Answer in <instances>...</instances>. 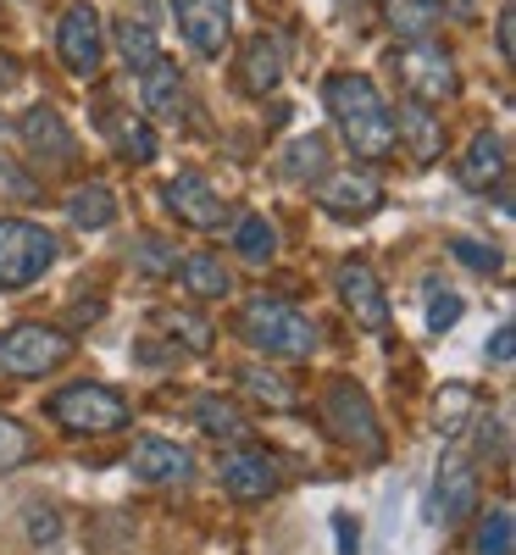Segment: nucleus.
Masks as SVG:
<instances>
[{"label": "nucleus", "mask_w": 516, "mask_h": 555, "mask_svg": "<svg viewBox=\"0 0 516 555\" xmlns=\"http://www.w3.org/2000/svg\"><path fill=\"white\" fill-rule=\"evenodd\" d=\"M178 240H167V234H145L133 245V272L139 278H178Z\"/></svg>", "instance_id": "30"}, {"label": "nucleus", "mask_w": 516, "mask_h": 555, "mask_svg": "<svg viewBox=\"0 0 516 555\" xmlns=\"http://www.w3.org/2000/svg\"><path fill=\"white\" fill-rule=\"evenodd\" d=\"M28 455H34V434L17 416H0V473H17Z\"/></svg>", "instance_id": "33"}, {"label": "nucleus", "mask_w": 516, "mask_h": 555, "mask_svg": "<svg viewBox=\"0 0 516 555\" xmlns=\"http://www.w3.org/2000/svg\"><path fill=\"white\" fill-rule=\"evenodd\" d=\"M450 250H455L461 261H473L478 272H494V267H500V256H494L489 245H473V240H450Z\"/></svg>", "instance_id": "36"}, {"label": "nucleus", "mask_w": 516, "mask_h": 555, "mask_svg": "<svg viewBox=\"0 0 516 555\" xmlns=\"http://www.w3.org/2000/svg\"><path fill=\"white\" fill-rule=\"evenodd\" d=\"M384 17L400 39H434V28L444 17V0H384Z\"/></svg>", "instance_id": "28"}, {"label": "nucleus", "mask_w": 516, "mask_h": 555, "mask_svg": "<svg viewBox=\"0 0 516 555\" xmlns=\"http://www.w3.org/2000/svg\"><path fill=\"white\" fill-rule=\"evenodd\" d=\"M317 206L327 211V217H339V222H361V217H372L384 206V190H378V178L372 172H327L322 183H317Z\"/></svg>", "instance_id": "15"}, {"label": "nucleus", "mask_w": 516, "mask_h": 555, "mask_svg": "<svg viewBox=\"0 0 516 555\" xmlns=\"http://www.w3.org/2000/svg\"><path fill=\"white\" fill-rule=\"evenodd\" d=\"M322 106L327 117L339 122L345 145L361 156V162H389L400 145H395V117H389V101L378 95V83L366 73H327L322 78Z\"/></svg>", "instance_id": "1"}, {"label": "nucleus", "mask_w": 516, "mask_h": 555, "mask_svg": "<svg viewBox=\"0 0 516 555\" xmlns=\"http://www.w3.org/2000/svg\"><path fill=\"white\" fill-rule=\"evenodd\" d=\"M334 533H339V555H361V528L350 522V512H334Z\"/></svg>", "instance_id": "40"}, {"label": "nucleus", "mask_w": 516, "mask_h": 555, "mask_svg": "<svg viewBox=\"0 0 516 555\" xmlns=\"http://www.w3.org/2000/svg\"><path fill=\"white\" fill-rule=\"evenodd\" d=\"M461 183L466 190H494V183H505V139L500 133H473V145L461 151Z\"/></svg>", "instance_id": "20"}, {"label": "nucleus", "mask_w": 516, "mask_h": 555, "mask_svg": "<svg viewBox=\"0 0 516 555\" xmlns=\"http://www.w3.org/2000/svg\"><path fill=\"white\" fill-rule=\"evenodd\" d=\"M278 83H284V44L272 34H256L240 56V89L245 95H272Z\"/></svg>", "instance_id": "18"}, {"label": "nucleus", "mask_w": 516, "mask_h": 555, "mask_svg": "<svg viewBox=\"0 0 516 555\" xmlns=\"http://www.w3.org/2000/svg\"><path fill=\"white\" fill-rule=\"evenodd\" d=\"M195 428L211 434L217 444H245V439H250V423H245V416L233 411L228 400H217V395H201V400H195Z\"/></svg>", "instance_id": "29"}, {"label": "nucleus", "mask_w": 516, "mask_h": 555, "mask_svg": "<svg viewBox=\"0 0 516 555\" xmlns=\"http://www.w3.org/2000/svg\"><path fill=\"white\" fill-rule=\"evenodd\" d=\"M233 250H240L245 261H256V267H267L272 256H278V245H284V240H278V222L272 217H261V211H245V217H233Z\"/></svg>", "instance_id": "26"}, {"label": "nucleus", "mask_w": 516, "mask_h": 555, "mask_svg": "<svg viewBox=\"0 0 516 555\" xmlns=\"http://www.w3.org/2000/svg\"><path fill=\"white\" fill-rule=\"evenodd\" d=\"M112 44H117V62H122L128 73H145V67L162 56L156 28H151L145 17H117V28H112Z\"/></svg>", "instance_id": "24"}, {"label": "nucleus", "mask_w": 516, "mask_h": 555, "mask_svg": "<svg viewBox=\"0 0 516 555\" xmlns=\"http://www.w3.org/2000/svg\"><path fill=\"white\" fill-rule=\"evenodd\" d=\"M494 44H500L505 62L516 56V17H511V7H500V17H494Z\"/></svg>", "instance_id": "39"}, {"label": "nucleus", "mask_w": 516, "mask_h": 555, "mask_svg": "<svg viewBox=\"0 0 516 555\" xmlns=\"http://www.w3.org/2000/svg\"><path fill=\"white\" fill-rule=\"evenodd\" d=\"M17 78H23V62H17V56H7V51H0V89H12Z\"/></svg>", "instance_id": "41"}, {"label": "nucleus", "mask_w": 516, "mask_h": 555, "mask_svg": "<svg viewBox=\"0 0 516 555\" xmlns=\"http://www.w3.org/2000/svg\"><path fill=\"white\" fill-rule=\"evenodd\" d=\"M395 73H400L405 101L428 106V112H439L444 101H455V89H461L450 51H444V44H434V39H411L405 51L395 56Z\"/></svg>", "instance_id": "7"}, {"label": "nucleus", "mask_w": 516, "mask_h": 555, "mask_svg": "<svg viewBox=\"0 0 516 555\" xmlns=\"http://www.w3.org/2000/svg\"><path fill=\"white\" fill-rule=\"evenodd\" d=\"M322 428L334 434L345 450H361V455H384V428H378V411H372L366 389L350 384V378H334L322 389Z\"/></svg>", "instance_id": "6"}, {"label": "nucleus", "mask_w": 516, "mask_h": 555, "mask_svg": "<svg viewBox=\"0 0 516 555\" xmlns=\"http://www.w3.org/2000/svg\"><path fill=\"white\" fill-rule=\"evenodd\" d=\"M67 222L83 228V234H101V228L117 222V201L106 183H78V190L67 195Z\"/></svg>", "instance_id": "25"}, {"label": "nucleus", "mask_w": 516, "mask_h": 555, "mask_svg": "<svg viewBox=\"0 0 516 555\" xmlns=\"http://www.w3.org/2000/svg\"><path fill=\"white\" fill-rule=\"evenodd\" d=\"M511 356H516V328H511V322H500L494 339H489V361L494 366H511Z\"/></svg>", "instance_id": "37"}, {"label": "nucleus", "mask_w": 516, "mask_h": 555, "mask_svg": "<svg viewBox=\"0 0 516 555\" xmlns=\"http://www.w3.org/2000/svg\"><path fill=\"white\" fill-rule=\"evenodd\" d=\"M128 473L139 483H183V478L195 473V461H190V450H183V444H172L162 434H139L133 450H128Z\"/></svg>", "instance_id": "16"}, {"label": "nucleus", "mask_w": 516, "mask_h": 555, "mask_svg": "<svg viewBox=\"0 0 516 555\" xmlns=\"http://www.w3.org/2000/svg\"><path fill=\"white\" fill-rule=\"evenodd\" d=\"M240 389L250 400H261L267 411H295L300 405V389L278 373V366H240Z\"/></svg>", "instance_id": "27"}, {"label": "nucleus", "mask_w": 516, "mask_h": 555, "mask_svg": "<svg viewBox=\"0 0 516 555\" xmlns=\"http://www.w3.org/2000/svg\"><path fill=\"white\" fill-rule=\"evenodd\" d=\"M172 17L178 34L195 44L201 56H222L228 51V34H233V0H172Z\"/></svg>", "instance_id": "14"}, {"label": "nucleus", "mask_w": 516, "mask_h": 555, "mask_svg": "<svg viewBox=\"0 0 516 555\" xmlns=\"http://www.w3.org/2000/svg\"><path fill=\"white\" fill-rule=\"evenodd\" d=\"M444 7H450V12H461V17H473V7H478V0H444Z\"/></svg>", "instance_id": "43"}, {"label": "nucleus", "mask_w": 516, "mask_h": 555, "mask_svg": "<svg viewBox=\"0 0 516 555\" xmlns=\"http://www.w3.org/2000/svg\"><path fill=\"white\" fill-rule=\"evenodd\" d=\"M44 411H51V423L62 434H78V439H101V434L128 428V400L112 384H89V378L56 389L51 400H44Z\"/></svg>", "instance_id": "3"}, {"label": "nucleus", "mask_w": 516, "mask_h": 555, "mask_svg": "<svg viewBox=\"0 0 516 555\" xmlns=\"http://www.w3.org/2000/svg\"><path fill=\"white\" fill-rule=\"evenodd\" d=\"M73 334L67 328H51V322H12L0 328V373L7 378H44L56 366L73 361Z\"/></svg>", "instance_id": "4"}, {"label": "nucleus", "mask_w": 516, "mask_h": 555, "mask_svg": "<svg viewBox=\"0 0 516 555\" xmlns=\"http://www.w3.org/2000/svg\"><path fill=\"white\" fill-rule=\"evenodd\" d=\"M240 339L278 361H306L317 350V322L289 300H250L240 311Z\"/></svg>", "instance_id": "2"}, {"label": "nucleus", "mask_w": 516, "mask_h": 555, "mask_svg": "<svg viewBox=\"0 0 516 555\" xmlns=\"http://www.w3.org/2000/svg\"><path fill=\"white\" fill-rule=\"evenodd\" d=\"M511 539H516V512L500 500V505H489V517L473 533V555H511Z\"/></svg>", "instance_id": "31"}, {"label": "nucleus", "mask_w": 516, "mask_h": 555, "mask_svg": "<svg viewBox=\"0 0 516 555\" xmlns=\"http://www.w3.org/2000/svg\"><path fill=\"white\" fill-rule=\"evenodd\" d=\"M162 201H167V211H172L178 222H190V228H222V222L233 217L228 195L211 190L201 172H178V178H167Z\"/></svg>", "instance_id": "13"}, {"label": "nucleus", "mask_w": 516, "mask_h": 555, "mask_svg": "<svg viewBox=\"0 0 516 555\" xmlns=\"http://www.w3.org/2000/svg\"><path fill=\"white\" fill-rule=\"evenodd\" d=\"M106 139H112V151H117L122 162H133V167L156 162V128H151V117L112 112V117H106Z\"/></svg>", "instance_id": "21"}, {"label": "nucleus", "mask_w": 516, "mask_h": 555, "mask_svg": "<svg viewBox=\"0 0 516 555\" xmlns=\"http://www.w3.org/2000/svg\"><path fill=\"white\" fill-rule=\"evenodd\" d=\"M62 256V240L51 234L44 222H28V217H0V289H28L34 278H44Z\"/></svg>", "instance_id": "5"}, {"label": "nucleus", "mask_w": 516, "mask_h": 555, "mask_svg": "<svg viewBox=\"0 0 516 555\" xmlns=\"http://www.w3.org/2000/svg\"><path fill=\"white\" fill-rule=\"evenodd\" d=\"M167 339L183 345V350H195V356H206L211 339H217V328H211L206 317H195V311H167Z\"/></svg>", "instance_id": "32"}, {"label": "nucleus", "mask_w": 516, "mask_h": 555, "mask_svg": "<svg viewBox=\"0 0 516 555\" xmlns=\"http://www.w3.org/2000/svg\"><path fill=\"white\" fill-rule=\"evenodd\" d=\"M28 528H34V539H44V533L56 539V517H44V512H34V517H28Z\"/></svg>", "instance_id": "42"}, {"label": "nucleus", "mask_w": 516, "mask_h": 555, "mask_svg": "<svg viewBox=\"0 0 516 555\" xmlns=\"http://www.w3.org/2000/svg\"><path fill=\"white\" fill-rule=\"evenodd\" d=\"M461 311H466L461 295H434V300H428V328H434V334H450L455 322H461Z\"/></svg>", "instance_id": "35"}, {"label": "nucleus", "mask_w": 516, "mask_h": 555, "mask_svg": "<svg viewBox=\"0 0 516 555\" xmlns=\"http://www.w3.org/2000/svg\"><path fill=\"white\" fill-rule=\"evenodd\" d=\"M178 272H183V289H190L195 300H228V295H233V272L222 267V256H217V250H195V256H183V261H178Z\"/></svg>", "instance_id": "22"}, {"label": "nucleus", "mask_w": 516, "mask_h": 555, "mask_svg": "<svg viewBox=\"0 0 516 555\" xmlns=\"http://www.w3.org/2000/svg\"><path fill=\"white\" fill-rule=\"evenodd\" d=\"M17 133H23L28 162H34L44 178L78 167V139H73V128L62 122V112H56V106H28V112L17 117Z\"/></svg>", "instance_id": "9"}, {"label": "nucleus", "mask_w": 516, "mask_h": 555, "mask_svg": "<svg viewBox=\"0 0 516 555\" xmlns=\"http://www.w3.org/2000/svg\"><path fill=\"white\" fill-rule=\"evenodd\" d=\"M334 289H339V306L361 322L366 334H384V328H389V295H384L378 272H372L366 261H339Z\"/></svg>", "instance_id": "11"}, {"label": "nucleus", "mask_w": 516, "mask_h": 555, "mask_svg": "<svg viewBox=\"0 0 516 555\" xmlns=\"http://www.w3.org/2000/svg\"><path fill=\"white\" fill-rule=\"evenodd\" d=\"M139 117H156V122L183 117V73L167 56H156L145 73H139Z\"/></svg>", "instance_id": "17"}, {"label": "nucleus", "mask_w": 516, "mask_h": 555, "mask_svg": "<svg viewBox=\"0 0 516 555\" xmlns=\"http://www.w3.org/2000/svg\"><path fill=\"white\" fill-rule=\"evenodd\" d=\"M478 500H483L478 467L466 455H444L439 473H434V522H444V528L466 522V517L478 512Z\"/></svg>", "instance_id": "12"}, {"label": "nucleus", "mask_w": 516, "mask_h": 555, "mask_svg": "<svg viewBox=\"0 0 516 555\" xmlns=\"http://www.w3.org/2000/svg\"><path fill=\"white\" fill-rule=\"evenodd\" d=\"M133 361H145V366H172V361H178V345H151V339H139V345H133Z\"/></svg>", "instance_id": "38"}, {"label": "nucleus", "mask_w": 516, "mask_h": 555, "mask_svg": "<svg viewBox=\"0 0 516 555\" xmlns=\"http://www.w3.org/2000/svg\"><path fill=\"white\" fill-rule=\"evenodd\" d=\"M389 117H395V145H411L416 162H434V156H439V145H444L439 112L416 106V101H400V112H389Z\"/></svg>", "instance_id": "19"}, {"label": "nucleus", "mask_w": 516, "mask_h": 555, "mask_svg": "<svg viewBox=\"0 0 516 555\" xmlns=\"http://www.w3.org/2000/svg\"><path fill=\"white\" fill-rule=\"evenodd\" d=\"M56 56L73 78H95L101 62H106V17L101 7H89V0H73L62 12V28H56Z\"/></svg>", "instance_id": "8"}, {"label": "nucleus", "mask_w": 516, "mask_h": 555, "mask_svg": "<svg viewBox=\"0 0 516 555\" xmlns=\"http://www.w3.org/2000/svg\"><path fill=\"white\" fill-rule=\"evenodd\" d=\"M217 478H222V489L233 494V500H272L278 489H284V473H278V455L267 450V444H256V439H245V444H233V450H222V467H217Z\"/></svg>", "instance_id": "10"}, {"label": "nucleus", "mask_w": 516, "mask_h": 555, "mask_svg": "<svg viewBox=\"0 0 516 555\" xmlns=\"http://www.w3.org/2000/svg\"><path fill=\"white\" fill-rule=\"evenodd\" d=\"M278 172H284L289 183H300V190L322 183V178H327V139H322V133H300L295 145H284V162H278Z\"/></svg>", "instance_id": "23"}, {"label": "nucleus", "mask_w": 516, "mask_h": 555, "mask_svg": "<svg viewBox=\"0 0 516 555\" xmlns=\"http://www.w3.org/2000/svg\"><path fill=\"white\" fill-rule=\"evenodd\" d=\"M473 405H478V389L450 384V389L439 395V428H444V434H461V428H466V416H473Z\"/></svg>", "instance_id": "34"}]
</instances>
